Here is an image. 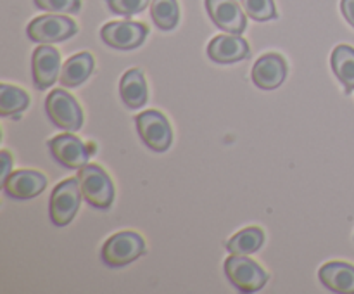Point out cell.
Instances as JSON below:
<instances>
[{"mask_svg": "<svg viewBox=\"0 0 354 294\" xmlns=\"http://www.w3.org/2000/svg\"><path fill=\"white\" fill-rule=\"evenodd\" d=\"M120 93L124 106L137 109L147 102V83L140 69H128L120 82Z\"/></svg>", "mask_w": 354, "mask_h": 294, "instance_id": "obj_16", "label": "cell"}, {"mask_svg": "<svg viewBox=\"0 0 354 294\" xmlns=\"http://www.w3.org/2000/svg\"><path fill=\"white\" fill-rule=\"evenodd\" d=\"M82 196L90 206L107 210L114 199V185L109 175L97 165H85L76 175Z\"/></svg>", "mask_w": 354, "mask_h": 294, "instance_id": "obj_1", "label": "cell"}, {"mask_svg": "<svg viewBox=\"0 0 354 294\" xmlns=\"http://www.w3.org/2000/svg\"><path fill=\"white\" fill-rule=\"evenodd\" d=\"M30 40L37 44H57L68 40L76 33V23L59 14H45L28 24L26 30Z\"/></svg>", "mask_w": 354, "mask_h": 294, "instance_id": "obj_6", "label": "cell"}, {"mask_svg": "<svg viewBox=\"0 0 354 294\" xmlns=\"http://www.w3.org/2000/svg\"><path fill=\"white\" fill-rule=\"evenodd\" d=\"M47 187V178L44 173L33 169H17L9 175V178L2 183L3 192L17 201L33 199L40 196Z\"/></svg>", "mask_w": 354, "mask_h": 294, "instance_id": "obj_11", "label": "cell"}, {"mask_svg": "<svg viewBox=\"0 0 354 294\" xmlns=\"http://www.w3.org/2000/svg\"><path fill=\"white\" fill-rule=\"evenodd\" d=\"M207 55L218 64H234L249 55V44L241 35H218L207 45Z\"/></svg>", "mask_w": 354, "mask_h": 294, "instance_id": "obj_13", "label": "cell"}, {"mask_svg": "<svg viewBox=\"0 0 354 294\" xmlns=\"http://www.w3.org/2000/svg\"><path fill=\"white\" fill-rule=\"evenodd\" d=\"M206 9L211 21L227 33L242 35L248 26L245 10L239 0H206Z\"/></svg>", "mask_w": 354, "mask_h": 294, "instance_id": "obj_9", "label": "cell"}, {"mask_svg": "<svg viewBox=\"0 0 354 294\" xmlns=\"http://www.w3.org/2000/svg\"><path fill=\"white\" fill-rule=\"evenodd\" d=\"M145 252V242L135 232H118V234L111 235L102 246V256L104 263L111 268H120V266L128 265V263L135 261L140 258Z\"/></svg>", "mask_w": 354, "mask_h": 294, "instance_id": "obj_2", "label": "cell"}, {"mask_svg": "<svg viewBox=\"0 0 354 294\" xmlns=\"http://www.w3.org/2000/svg\"><path fill=\"white\" fill-rule=\"evenodd\" d=\"M28 106H30V97L24 90L7 85V83L0 85V116L17 114L26 109Z\"/></svg>", "mask_w": 354, "mask_h": 294, "instance_id": "obj_20", "label": "cell"}, {"mask_svg": "<svg viewBox=\"0 0 354 294\" xmlns=\"http://www.w3.org/2000/svg\"><path fill=\"white\" fill-rule=\"evenodd\" d=\"M287 78V64L282 55L266 54L252 68V82L261 90H275Z\"/></svg>", "mask_w": 354, "mask_h": 294, "instance_id": "obj_14", "label": "cell"}, {"mask_svg": "<svg viewBox=\"0 0 354 294\" xmlns=\"http://www.w3.org/2000/svg\"><path fill=\"white\" fill-rule=\"evenodd\" d=\"M151 17L161 30H173L180 19L178 3L176 0H152Z\"/></svg>", "mask_w": 354, "mask_h": 294, "instance_id": "obj_21", "label": "cell"}, {"mask_svg": "<svg viewBox=\"0 0 354 294\" xmlns=\"http://www.w3.org/2000/svg\"><path fill=\"white\" fill-rule=\"evenodd\" d=\"M263 242H265V234H263L261 228L249 227L237 232L228 241L227 249L230 251V255H251L261 248Z\"/></svg>", "mask_w": 354, "mask_h": 294, "instance_id": "obj_19", "label": "cell"}, {"mask_svg": "<svg viewBox=\"0 0 354 294\" xmlns=\"http://www.w3.org/2000/svg\"><path fill=\"white\" fill-rule=\"evenodd\" d=\"M35 6L47 12L75 14L82 7V0H35Z\"/></svg>", "mask_w": 354, "mask_h": 294, "instance_id": "obj_23", "label": "cell"}, {"mask_svg": "<svg viewBox=\"0 0 354 294\" xmlns=\"http://www.w3.org/2000/svg\"><path fill=\"white\" fill-rule=\"evenodd\" d=\"M318 275H320L322 284L332 293L354 294V266L349 263H325Z\"/></svg>", "mask_w": 354, "mask_h": 294, "instance_id": "obj_15", "label": "cell"}, {"mask_svg": "<svg viewBox=\"0 0 354 294\" xmlns=\"http://www.w3.org/2000/svg\"><path fill=\"white\" fill-rule=\"evenodd\" d=\"M50 154L55 161L69 169H80L88 165V149L73 134H62L48 142Z\"/></svg>", "mask_w": 354, "mask_h": 294, "instance_id": "obj_10", "label": "cell"}, {"mask_svg": "<svg viewBox=\"0 0 354 294\" xmlns=\"http://www.w3.org/2000/svg\"><path fill=\"white\" fill-rule=\"evenodd\" d=\"M93 71V57L88 52H82V54L73 55L71 59L62 64L61 76H59V82L62 86H78L83 82H86L90 75Z\"/></svg>", "mask_w": 354, "mask_h": 294, "instance_id": "obj_17", "label": "cell"}, {"mask_svg": "<svg viewBox=\"0 0 354 294\" xmlns=\"http://www.w3.org/2000/svg\"><path fill=\"white\" fill-rule=\"evenodd\" d=\"M245 14L254 21H270L277 17L273 0H241Z\"/></svg>", "mask_w": 354, "mask_h": 294, "instance_id": "obj_22", "label": "cell"}, {"mask_svg": "<svg viewBox=\"0 0 354 294\" xmlns=\"http://www.w3.org/2000/svg\"><path fill=\"white\" fill-rule=\"evenodd\" d=\"M149 35V28L135 21H113L104 24L100 30V37L109 47L118 50H131L144 44Z\"/></svg>", "mask_w": 354, "mask_h": 294, "instance_id": "obj_8", "label": "cell"}, {"mask_svg": "<svg viewBox=\"0 0 354 294\" xmlns=\"http://www.w3.org/2000/svg\"><path fill=\"white\" fill-rule=\"evenodd\" d=\"M0 163H2V183H3L7 178H9L10 173H12L10 172V168H12V156H10L7 151H2L0 152Z\"/></svg>", "mask_w": 354, "mask_h": 294, "instance_id": "obj_25", "label": "cell"}, {"mask_svg": "<svg viewBox=\"0 0 354 294\" xmlns=\"http://www.w3.org/2000/svg\"><path fill=\"white\" fill-rule=\"evenodd\" d=\"M45 111L55 127L62 128L66 131H76L83 125V111L75 100V97L69 95L64 90L57 89L48 93L45 100Z\"/></svg>", "mask_w": 354, "mask_h": 294, "instance_id": "obj_4", "label": "cell"}, {"mask_svg": "<svg viewBox=\"0 0 354 294\" xmlns=\"http://www.w3.org/2000/svg\"><path fill=\"white\" fill-rule=\"evenodd\" d=\"M332 69L339 82L344 85L346 92L354 90V48L349 45H337L330 57Z\"/></svg>", "mask_w": 354, "mask_h": 294, "instance_id": "obj_18", "label": "cell"}, {"mask_svg": "<svg viewBox=\"0 0 354 294\" xmlns=\"http://www.w3.org/2000/svg\"><path fill=\"white\" fill-rule=\"evenodd\" d=\"M82 190L78 178H68L59 183L50 196V220L55 227L71 223L82 203Z\"/></svg>", "mask_w": 354, "mask_h": 294, "instance_id": "obj_5", "label": "cell"}, {"mask_svg": "<svg viewBox=\"0 0 354 294\" xmlns=\"http://www.w3.org/2000/svg\"><path fill=\"white\" fill-rule=\"evenodd\" d=\"M342 16L354 28V0H341Z\"/></svg>", "mask_w": 354, "mask_h": 294, "instance_id": "obj_26", "label": "cell"}, {"mask_svg": "<svg viewBox=\"0 0 354 294\" xmlns=\"http://www.w3.org/2000/svg\"><path fill=\"white\" fill-rule=\"evenodd\" d=\"M225 273L232 286L242 293H256L268 282V273L248 255H232L225 261Z\"/></svg>", "mask_w": 354, "mask_h": 294, "instance_id": "obj_3", "label": "cell"}, {"mask_svg": "<svg viewBox=\"0 0 354 294\" xmlns=\"http://www.w3.org/2000/svg\"><path fill=\"white\" fill-rule=\"evenodd\" d=\"M137 130L144 144L156 152L168 151L171 145L173 134L168 120L159 111H144L135 118Z\"/></svg>", "mask_w": 354, "mask_h": 294, "instance_id": "obj_7", "label": "cell"}, {"mask_svg": "<svg viewBox=\"0 0 354 294\" xmlns=\"http://www.w3.org/2000/svg\"><path fill=\"white\" fill-rule=\"evenodd\" d=\"M59 69H61V55L54 47L41 44L35 48L31 57V73H33V83L38 90H45L59 80Z\"/></svg>", "mask_w": 354, "mask_h": 294, "instance_id": "obj_12", "label": "cell"}, {"mask_svg": "<svg viewBox=\"0 0 354 294\" xmlns=\"http://www.w3.org/2000/svg\"><path fill=\"white\" fill-rule=\"evenodd\" d=\"M106 2L114 14L128 17L142 12L149 6L151 0H106Z\"/></svg>", "mask_w": 354, "mask_h": 294, "instance_id": "obj_24", "label": "cell"}]
</instances>
